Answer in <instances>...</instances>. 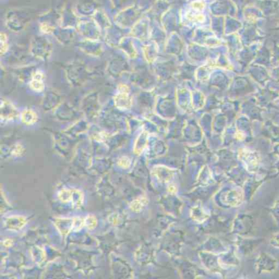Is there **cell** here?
Listing matches in <instances>:
<instances>
[{"mask_svg": "<svg viewBox=\"0 0 279 279\" xmlns=\"http://www.w3.org/2000/svg\"><path fill=\"white\" fill-rule=\"evenodd\" d=\"M131 163V160H130L128 157H126V156H125V157L121 158V159H120L119 160V161H118V164H119L120 166L122 168H125V169L130 167Z\"/></svg>", "mask_w": 279, "mask_h": 279, "instance_id": "cell-12", "label": "cell"}, {"mask_svg": "<svg viewBox=\"0 0 279 279\" xmlns=\"http://www.w3.org/2000/svg\"><path fill=\"white\" fill-rule=\"evenodd\" d=\"M115 102L119 108L127 109V108H131L132 101L130 97V89L127 85H120L118 88V93L115 98Z\"/></svg>", "mask_w": 279, "mask_h": 279, "instance_id": "cell-1", "label": "cell"}, {"mask_svg": "<svg viewBox=\"0 0 279 279\" xmlns=\"http://www.w3.org/2000/svg\"><path fill=\"white\" fill-rule=\"evenodd\" d=\"M55 224L57 229H59L62 235H67L69 232L74 229V219L72 220H69V219L57 220Z\"/></svg>", "mask_w": 279, "mask_h": 279, "instance_id": "cell-6", "label": "cell"}, {"mask_svg": "<svg viewBox=\"0 0 279 279\" xmlns=\"http://www.w3.org/2000/svg\"><path fill=\"white\" fill-rule=\"evenodd\" d=\"M26 220L22 216H11L6 219V226L11 230H19L25 226Z\"/></svg>", "mask_w": 279, "mask_h": 279, "instance_id": "cell-5", "label": "cell"}, {"mask_svg": "<svg viewBox=\"0 0 279 279\" xmlns=\"http://www.w3.org/2000/svg\"><path fill=\"white\" fill-rule=\"evenodd\" d=\"M21 122L26 126H32L36 123L38 117L34 111L31 109H25L21 114Z\"/></svg>", "mask_w": 279, "mask_h": 279, "instance_id": "cell-7", "label": "cell"}, {"mask_svg": "<svg viewBox=\"0 0 279 279\" xmlns=\"http://www.w3.org/2000/svg\"><path fill=\"white\" fill-rule=\"evenodd\" d=\"M8 49V44H7V38L3 33L1 34V54L3 55Z\"/></svg>", "mask_w": 279, "mask_h": 279, "instance_id": "cell-11", "label": "cell"}, {"mask_svg": "<svg viewBox=\"0 0 279 279\" xmlns=\"http://www.w3.org/2000/svg\"><path fill=\"white\" fill-rule=\"evenodd\" d=\"M147 199L146 197H142L138 198V199L135 200V201H132L131 204V208L132 211H135V212H140V211H142V209L147 205Z\"/></svg>", "mask_w": 279, "mask_h": 279, "instance_id": "cell-8", "label": "cell"}, {"mask_svg": "<svg viewBox=\"0 0 279 279\" xmlns=\"http://www.w3.org/2000/svg\"><path fill=\"white\" fill-rule=\"evenodd\" d=\"M35 41L40 46V49L34 51V55L38 56L40 58L47 59L50 56L51 51H52V45L48 42H47V40H45V39H38Z\"/></svg>", "mask_w": 279, "mask_h": 279, "instance_id": "cell-4", "label": "cell"}, {"mask_svg": "<svg viewBox=\"0 0 279 279\" xmlns=\"http://www.w3.org/2000/svg\"><path fill=\"white\" fill-rule=\"evenodd\" d=\"M6 247H9V246L11 245V240H6L5 241L4 243H3Z\"/></svg>", "mask_w": 279, "mask_h": 279, "instance_id": "cell-14", "label": "cell"}, {"mask_svg": "<svg viewBox=\"0 0 279 279\" xmlns=\"http://www.w3.org/2000/svg\"><path fill=\"white\" fill-rule=\"evenodd\" d=\"M85 225L87 227L88 229L93 230L97 226V219L94 215H89L85 218Z\"/></svg>", "mask_w": 279, "mask_h": 279, "instance_id": "cell-10", "label": "cell"}, {"mask_svg": "<svg viewBox=\"0 0 279 279\" xmlns=\"http://www.w3.org/2000/svg\"><path fill=\"white\" fill-rule=\"evenodd\" d=\"M17 116V111L8 101H2L1 104V118L2 121H12Z\"/></svg>", "mask_w": 279, "mask_h": 279, "instance_id": "cell-3", "label": "cell"}, {"mask_svg": "<svg viewBox=\"0 0 279 279\" xmlns=\"http://www.w3.org/2000/svg\"><path fill=\"white\" fill-rule=\"evenodd\" d=\"M44 79H45V76L41 70L34 71L31 78H30V83H29L30 89L37 93L44 91V88H45Z\"/></svg>", "mask_w": 279, "mask_h": 279, "instance_id": "cell-2", "label": "cell"}, {"mask_svg": "<svg viewBox=\"0 0 279 279\" xmlns=\"http://www.w3.org/2000/svg\"><path fill=\"white\" fill-rule=\"evenodd\" d=\"M24 152V147L21 144H16L12 150V155L16 156H21Z\"/></svg>", "mask_w": 279, "mask_h": 279, "instance_id": "cell-13", "label": "cell"}, {"mask_svg": "<svg viewBox=\"0 0 279 279\" xmlns=\"http://www.w3.org/2000/svg\"><path fill=\"white\" fill-rule=\"evenodd\" d=\"M58 197H59V199L62 202H66V203L71 202V199H72V189H62L60 192L59 194H58Z\"/></svg>", "mask_w": 279, "mask_h": 279, "instance_id": "cell-9", "label": "cell"}]
</instances>
